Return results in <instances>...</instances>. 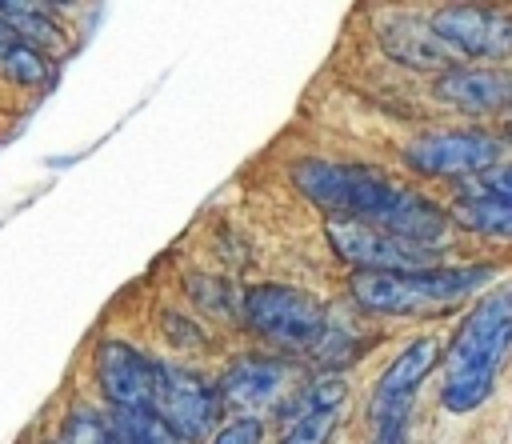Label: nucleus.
Listing matches in <instances>:
<instances>
[{
  "mask_svg": "<svg viewBox=\"0 0 512 444\" xmlns=\"http://www.w3.org/2000/svg\"><path fill=\"white\" fill-rule=\"evenodd\" d=\"M496 268L492 264H464V268H424V272H352L348 292L360 308L384 316L408 312H436L444 304L464 300L476 292Z\"/></svg>",
  "mask_w": 512,
  "mask_h": 444,
  "instance_id": "2",
  "label": "nucleus"
},
{
  "mask_svg": "<svg viewBox=\"0 0 512 444\" xmlns=\"http://www.w3.org/2000/svg\"><path fill=\"white\" fill-rule=\"evenodd\" d=\"M0 72H4L8 80H16V84H44V80H48V60H44V52H36V48H28V44H16V48L0 60Z\"/></svg>",
  "mask_w": 512,
  "mask_h": 444,
  "instance_id": "19",
  "label": "nucleus"
},
{
  "mask_svg": "<svg viewBox=\"0 0 512 444\" xmlns=\"http://www.w3.org/2000/svg\"><path fill=\"white\" fill-rule=\"evenodd\" d=\"M152 412L168 424V432L180 444H196V440H212L220 432L224 400H220L216 384H208L200 372H188L176 364H156Z\"/></svg>",
  "mask_w": 512,
  "mask_h": 444,
  "instance_id": "5",
  "label": "nucleus"
},
{
  "mask_svg": "<svg viewBox=\"0 0 512 444\" xmlns=\"http://www.w3.org/2000/svg\"><path fill=\"white\" fill-rule=\"evenodd\" d=\"M244 320L276 348L304 352L328 336V312L316 296L288 284H256L244 292Z\"/></svg>",
  "mask_w": 512,
  "mask_h": 444,
  "instance_id": "4",
  "label": "nucleus"
},
{
  "mask_svg": "<svg viewBox=\"0 0 512 444\" xmlns=\"http://www.w3.org/2000/svg\"><path fill=\"white\" fill-rule=\"evenodd\" d=\"M512 344V280L496 284L468 308L448 352H444V392L440 404L448 412H472L488 400L504 352Z\"/></svg>",
  "mask_w": 512,
  "mask_h": 444,
  "instance_id": "1",
  "label": "nucleus"
},
{
  "mask_svg": "<svg viewBox=\"0 0 512 444\" xmlns=\"http://www.w3.org/2000/svg\"><path fill=\"white\" fill-rule=\"evenodd\" d=\"M16 44H20V40H16V32H12V28H8V20L0 16V60H4V56H8Z\"/></svg>",
  "mask_w": 512,
  "mask_h": 444,
  "instance_id": "23",
  "label": "nucleus"
},
{
  "mask_svg": "<svg viewBox=\"0 0 512 444\" xmlns=\"http://www.w3.org/2000/svg\"><path fill=\"white\" fill-rule=\"evenodd\" d=\"M260 436H264V424H260L256 416H236V420H228L208 444H260Z\"/></svg>",
  "mask_w": 512,
  "mask_h": 444,
  "instance_id": "21",
  "label": "nucleus"
},
{
  "mask_svg": "<svg viewBox=\"0 0 512 444\" xmlns=\"http://www.w3.org/2000/svg\"><path fill=\"white\" fill-rule=\"evenodd\" d=\"M376 36H380V48L392 56V60H400V64H408V68H420V72H452L456 68V52L440 40V32L432 28V20H424V16H404V12H392V16H384L380 20V28H376Z\"/></svg>",
  "mask_w": 512,
  "mask_h": 444,
  "instance_id": "11",
  "label": "nucleus"
},
{
  "mask_svg": "<svg viewBox=\"0 0 512 444\" xmlns=\"http://www.w3.org/2000/svg\"><path fill=\"white\" fill-rule=\"evenodd\" d=\"M436 96L464 112H500L512 108V72L504 68H452L436 80Z\"/></svg>",
  "mask_w": 512,
  "mask_h": 444,
  "instance_id": "13",
  "label": "nucleus"
},
{
  "mask_svg": "<svg viewBox=\"0 0 512 444\" xmlns=\"http://www.w3.org/2000/svg\"><path fill=\"white\" fill-rule=\"evenodd\" d=\"M500 140L492 132L480 128H440V132H424L416 140H408L404 148V164L420 176H440V180H456V176H488L500 164Z\"/></svg>",
  "mask_w": 512,
  "mask_h": 444,
  "instance_id": "7",
  "label": "nucleus"
},
{
  "mask_svg": "<svg viewBox=\"0 0 512 444\" xmlns=\"http://www.w3.org/2000/svg\"><path fill=\"white\" fill-rule=\"evenodd\" d=\"M328 240L356 272H424L436 268V248L400 240L364 220H328Z\"/></svg>",
  "mask_w": 512,
  "mask_h": 444,
  "instance_id": "8",
  "label": "nucleus"
},
{
  "mask_svg": "<svg viewBox=\"0 0 512 444\" xmlns=\"http://www.w3.org/2000/svg\"><path fill=\"white\" fill-rule=\"evenodd\" d=\"M288 376V364L276 360V356H240L224 368V376L216 380V392L224 400V408H236V412H248V408H260L268 404L280 384Z\"/></svg>",
  "mask_w": 512,
  "mask_h": 444,
  "instance_id": "12",
  "label": "nucleus"
},
{
  "mask_svg": "<svg viewBox=\"0 0 512 444\" xmlns=\"http://www.w3.org/2000/svg\"><path fill=\"white\" fill-rule=\"evenodd\" d=\"M112 428L120 436V444H180L168 424L152 412V408H136V412H112Z\"/></svg>",
  "mask_w": 512,
  "mask_h": 444,
  "instance_id": "17",
  "label": "nucleus"
},
{
  "mask_svg": "<svg viewBox=\"0 0 512 444\" xmlns=\"http://www.w3.org/2000/svg\"><path fill=\"white\" fill-rule=\"evenodd\" d=\"M336 412L340 408H316V412H304L288 424V436L284 444H328L332 428H336Z\"/></svg>",
  "mask_w": 512,
  "mask_h": 444,
  "instance_id": "20",
  "label": "nucleus"
},
{
  "mask_svg": "<svg viewBox=\"0 0 512 444\" xmlns=\"http://www.w3.org/2000/svg\"><path fill=\"white\" fill-rule=\"evenodd\" d=\"M448 216H452L460 228H468V232L512 240V200H504V196H492V192L460 196Z\"/></svg>",
  "mask_w": 512,
  "mask_h": 444,
  "instance_id": "15",
  "label": "nucleus"
},
{
  "mask_svg": "<svg viewBox=\"0 0 512 444\" xmlns=\"http://www.w3.org/2000/svg\"><path fill=\"white\" fill-rule=\"evenodd\" d=\"M440 40L468 60H512V12L452 4L432 16Z\"/></svg>",
  "mask_w": 512,
  "mask_h": 444,
  "instance_id": "9",
  "label": "nucleus"
},
{
  "mask_svg": "<svg viewBox=\"0 0 512 444\" xmlns=\"http://www.w3.org/2000/svg\"><path fill=\"white\" fill-rule=\"evenodd\" d=\"M52 444H56V440H52Z\"/></svg>",
  "mask_w": 512,
  "mask_h": 444,
  "instance_id": "24",
  "label": "nucleus"
},
{
  "mask_svg": "<svg viewBox=\"0 0 512 444\" xmlns=\"http://www.w3.org/2000/svg\"><path fill=\"white\" fill-rule=\"evenodd\" d=\"M352 172H356L352 164H332V160H316V156L296 160V164L288 168L292 184H296L316 208H324L332 220H344V216H348Z\"/></svg>",
  "mask_w": 512,
  "mask_h": 444,
  "instance_id": "14",
  "label": "nucleus"
},
{
  "mask_svg": "<svg viewBox=\"0 0 512 444\" xmlns=\"http://www.w3.org/2000/svg\"><path fill=\"white\" fill-rule=\"evenodd\" d=\"M56 444H120V436L112 428V416H100L92 408H76L64 416Z\"/></svg>",
  "mask_w": 512,
  "mask_h": 444,
  "instance_id": "18",
  "label": "nucleus"
},
{
  "mask_svg": "<svg viewBox=\"0 0 512 444\" xmlns=\"http://www.w3.org/2000/svg\"><path fill=\"white\" fill-rule=\"evenodd\" d=\"M436 360H440L436 336H416V340H408V344L392 356V364L384 368V376L376 380L372 400H368L372 436H396V440H404L416 388L428 380V372L436 368Z\"/></svg>",
  "mask_w": 512,
  "mask_h": 444,
  "instance_id": "6",
  "label": "nucleus"
},
{
  "mask_svg": "<svg viewBox=\"0 0 512 444\" xmlns=\"http://www.w3.org/2000/svg\"><path fill=\"white\" fill-rule=\"evenodd\" d=\"M96 384L104 392V400L112 404V412H136V408H152L156 396V364L132 348L128 340H100L96 344Z\"/></svg>",
  "mask_w": 512,
  "mask_h": 444,
  "instance_id": "10",
  "label": "nucleus"
},
{
  "mask_svg": "<svg viewBox=\"0 0 512 444\" xmlns=\"http://www.w3.org/2000/svg\"><path fill=\"white\" fill-rule=\"evenodd\" d=\"M344 220H364L376 224L400 240L436 248V240L448 232V212L428 200L416 188H400L396 180L372 172V168H356L352 172V192H348V216Z\"/></svg>",
  "mask_w": 512,
  "mask_h": 444,
  "instance_id": "3",
  "label": "nucleus"
},
{
  "mask_svg": "<svg viewBox=\"0 0 512 444\" xmlns=\"http://www.w3.org/2000/svg\"><path fill=\"white\" fill-rule=\"evenodd\" d=\"M484 192L512 200V164H500L496 172H488V176H484Z\"/></svg>",
  "mask_w": 512,
  "mask_h": 444,
  "instance_id": "22",
  "label": "nucleus"
},
{
  "mask_svg": "<svg viewBox=\"0 0 512 444\" xmlns=\"http://www.w3.org/2000/svg\"><path fill=\"white\" fill-rule=\"evenodd\" d=\"M0 16L8 20V28L16 32L20 44H28L36 52H60L64 48V32L44 8H36V4H0Z\"/></svg>",
  "mask_w": 512,
  "mask_h": 444,
  "instance_id": "16",
  "label": "nucleus"
}]
</instances>
